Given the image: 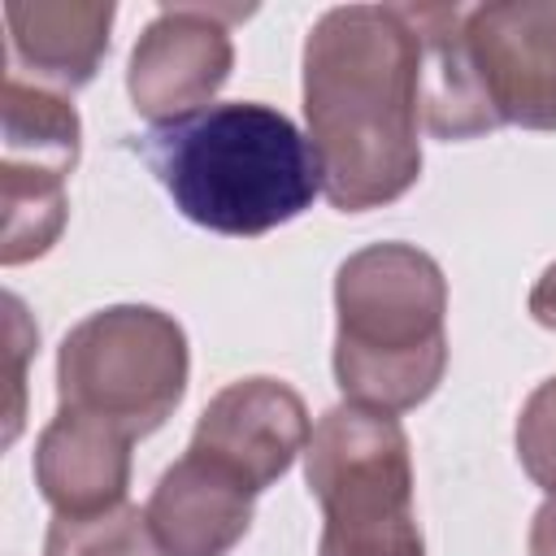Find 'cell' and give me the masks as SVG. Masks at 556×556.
<instances>
[{
    "instance_id": "obj_1",
    "label": "cell",
    "mask_w": 556,
    "mask_h": 556,
    "mask_svg": "<svg viewBox=\"0 0 556 556\" xmlns=\"http://www.w3.org/2000/svg\"><path fill=\"white\" fill-rule=\"evenodd\" d=\"M304 117L339 213L391 204L421 178V39L404 4H339L313 22Z\"/></svg>"
},
{
    "instance_id": "obj_2",
    "label": "cell",
    "mask_w": 556,
    "mask_h": 556,
    "mask_svg": "<svg viewBox=\"0 0 556 556\" xmlns=\"http://www.w3.org/2000/svg\"><path fill=\"white\" fill-rule=\"evenodd\" d=\"M139 152L187 222L230 239L295 222L321 191L308 135L261 100H222L161 122Z\"/></svg>"
},
{
    "instance_id": "obj_3",
    "label": "cell",
    "mask_w": 556,
    "mask_h": 556,
    "mask_svg": "<svg viewBox=\"0 0 556 556\" xmlns=\"http://www.w3.org/2000/svg\"><path fill=\"white\" fill-rule=\"evenodd\" d=\"M334 382L348 404L408 413L447 369V278L413 243L352 252L334 274Z\"/></svg>"
},
{
    "instance_id": "obj_4",
    "label": "cell",
    "mask_w": 556,
    "mask_h": 556,
    "mask_svg": "<svg viewBox=\"0 0 556 556\" xmlns=\"http://www.w3.org/2000/svg\"><path fill=\"white\" fill-rule=\"evenodd\" d=\"M304 482L321 504L317 556H426L413 456L395 413L334 404L308 434Z\"/></svg>"
},
{
    "instance_id": "obj_5",
    "label": "cell",
    "mask_w": 556,
    "mask_h": 556,
    "mask_svg": "<svg viewBox=\"0 0 556 556\" xmlns=\"http://www.w3.org/2000/svg\"><path fill=\"white\" fill-rule=\"evenodd\" d=\"M187 369V334L169 313L152 304H109L61 339L56 400L61 408L143 439L182 404Z\"/></svg>"
},
{
    "instance_id": "obj_6",
    "label": "cell",
    "mask_w": 556,
    "mask_h": 556,
    "mask_svg": "<svg viewBox=\"0 0 556 556\" xmlns=\"http://www.w3.org/2000/svg\"><path fill=\"white\" fill-rule=\"evenodd\" d=\"M252 4H165L139 35L126 70V91L143 117L174 122L213 104L235 65L230 26Z\"/></svg>"
},
{
    "instance_id": "obj_7",
    "label": "cell",
    "mask_w": 556,
    "mask_h": 556,
    "mask_svg": "<svg viewBox=\"0 0 556 556\" xmlns=\"http://www.w3.org/2000/svg\"><path fill=\"white\" fill-rule=\"evenodd\" d=\"M465 52L495 126L556 130V0L465 9Z\"/></svg>"
},
{
    "instance_id": "obj_8",
    "label": "cell",
    "mask_w": 556,
    "mask_h": 556,
    "mask_svg": "<svg viewBox=\"0 0 556 556\" xmlns=\"http://www.w3.org/2000/svg\"><path fill=\"white\" fill-rule=\"evenodd\" d=\"M313 421L304 400L278 378H239L226 382L200 413L191 452L208 456L226 473H235L256 495L274 486L295 456L308 447Z\"/></svg>"
},
{
    "instance_id": "obj_9",
    "label": "cell",
    "mask_w": 556,
    "mask_h": 556,
    "mask_svg": "<svg viewBox=\"0 0 556 556\" xmlns=\"http://www.w3.org/2000/svg\"><path fill=\"white\" fill-rule=\"evenodd\" d=\"M256 491L200 452H182L148 495L161 556H226L252 526Z\"/></svg>"
},
{
    "instance_id": "obj_10",
    "label": "cell",
    "mask_w": 556,
    "mask_h": 556,
    "mask_svg": "<svg viewBox=\"0 0 556 556\" xmlns=\"http://www.w3.org/2000/svg\"><path fill=\"white\" fill-rule=\"evenodd\" d=\"M117 9L109 0H13L4 4L9 26V74L48 91H78L96 78L109 52V26Z\"/></svg>"
},
{
    "instance_id": "obj_11",
    "label": "cell",
    "mask_w": 556,
    "mask_h": 556,
    "mask_svg": "<svg viewBox=\"0 0 556 556\" xmlns=\"http://www.w3.org/2000/svg\"><path fill=\"white\" fill-rule=\"evenodd\" d=\"M130 434L117 426L56 408L35 443V486L56 517H91L126 504L130 486Z\"/></svg>"
},
{
    "instance_id": "obj_12",
    "label": "cell",
    "mask_w": 556,
    "mask_h": 556,
    "mask_svg": "<svg viewBox=\"0 0 556 556\" xmlns=\"http://www.w3.org/2000/svg\"><path fill=\"white\" fill-rule=\"evenodd\" d=\"M421 39V126L434 139H473L500 130L465 52V9L404 4Z\"/></svg>"
},
{
    "instance_id": "obj_13",
    "label": "cell",
    "mask_w": 556,
    "mask_h": 556,
    "mask_svg": "<svg viewBox=\"0 0 556 556\" xmlns=\"http://www.w3.org/2000/svg\"><path fill=\"white\" fill-rule=\"evenodd\" d=\"M4 113V174H35L48 182H65L78 165L83 122L61 91L22 83L4 74L0 91Z\"/></svg>"
},
{
    "instance_id": "obj_14",
    "label": "cell",
    "mask_w": 556,
    "mask_h": 556,
    "mask_svg": "<svg viewBox=\"0 0 556 556\" xmlns=\"http://www.w3.org/2000/svg\"><path fill=\"white\" fill-rule=\"evenodd\" d=\"M43 556H161L148 513L117 504L91 517H52Z\"/></svg>"
},
{
    "instance_id": "obj_15",
    "label": "cell",
    "mask_w": 556,
    "mask_h": 556,
    "mask_svg": "<svg viewBox=\"0 0 556 556\" xmlns=\"http://www.w3.org/2000/svg\"><path fill=\"white\" fill-rule=\"evenodd\" d=\"M517 460L534 486L556 495V378L539 382L517 417Z\"/></svg>"
},
{
    "instance_id": "obj_16",
    "label": "cell",
    "mask_w": 556,
    "mask_h": 556,
    "mask_svg": "<svg viewBox=\"0 0 556 556\" xmlns=\"http://www.w3.org/2000/svg\"><path fill=\"white\" fill-rule=\"evenodd\" d=\"M4 308H9V348H13V413H9V443L17 439L22 430V365L30 356V348L39 343V330L26 321V308L17 295H4Z\"/></svg>"
},
{
    "instance_id": "obj_17",
    "label": "cell",
    "mask_w": 556,
    "mask_h": 556,
    "mask_svg": "<svg viewBox=\"0 0 556 556\" xmlns=\"http://www.w3.org/2000/svg\"><path fill=\"white\" fill-rule=\"evenodd\" d=\"M530 317H534L539 326L556 330V261L539 274V282H534V291H530Z\"/></svg>"
},
{
    "instance_id": "obj_18",
    "label": "cell",
    "mask_w": 556,
    "mask_h": 556,
    "mask_svg": "<svg viewBox=\"0 0 556 556\" xmlns=\"http://www.w3.org/2000/svg\"><path fill=\"white\" fill-rule=\"evenodd\" d=\"M530 556H556V495H547V504L534 513V526H530Z\"/></svg>"
}]
</instances>
